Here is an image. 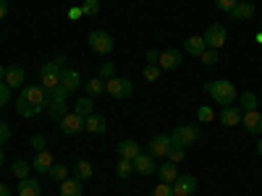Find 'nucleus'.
Returning <instances> with one entry per match:
<instances>
[{"label":"nucleus","instance_id":"obj_1","mask_svg":"<svg viewBox=\"0 0 262 196\" xmlns=\"http://www.w3.org/2000/svg\"><path fill=\"white\" fill-rule=\"evenodd\" d=\"M205 89H207V94H210L217 105H223V107H228V105L236 102V89H233V84L226 81V79H221V81H210Z\"/></svg>","mask_w":262,"mask_h":196},{"label":"nucleus","instance_id":"obj_2","mask_svg":"<svg viewBox=\"0 0 262 196\" xmlns=\"http://www.w3.org/2000/svg\"><path fill=\"white\" fill-rule=\"evenodd\" d=\"M21 100H24L32 110H34V115L39 113V110H45L48 107V92L42 89V86H24V92H21Z\"/></svg>","mask_w":262,"mask_h":196},{"label":"nucleus","instance_id":"obj_3","mask_svg":"<svg viewBox=\"0 0 262 196\" xmlns=\"http://www.w3.org/2000/svg\"><path fill=\"white\" fill-rule=\"evenodd\" d=\"M200 128L196 126H179L176 131H173V136H170V144H176V146H194L196 141H200Z\"/></svg>","mask_w":262,"mask_h":196},{"label":"nucleus","instance_id":"obj_4","mask_svg":"<svg viewBox=\"0 0 262 196\" xmlns=\"http://www.w3.org/2000/svg\"><path fill=\"white\" fill-rule=\"evenodd\" d=\"M90 47H92L97 55H111V53H113V47H116V42H113V37L107 34V32L97 29V32H92V34H90Z\"/></svg>","mask_w":262,"mask_h":196},{"label":"nucleus","instance_id":"obj_5","mask_svg":"<svg viewBox=\"0 0 262 196\" xmlns=\"http://www.w3.org/2000/svg\"><path fill=\"white\" fill-rule=\"evenodd\" d=\"M105 92L111 94V97H116V100H126V97H131L134 86H131L128 79H118V76H113V79H107V81H105Z\"/></svg>","mask_w":262,"mask_h":196},{"label":"nucleus","instance_id":"obj_6","mask_svg":"<svg viewBox=\"0 0 262 196\" xmlns=\"http://www.w3.org/2000/svg\"><path fill=\"white\" fill-rule=\"evenodd\" d=\"M202 39H205V47H210V50H221V47L226 45V39H228L226 27H223V24H212V27H207V32L202 34Z\"/></svg>","mask_w":262,"mask_h":196},{"label":"nucleus","instance_id":"obj_7","mask_svg":"<svg viewBox=\"0 0 262 196\" xmlns=\"http://www.w3.org/2000/svg\"><path fill=\"white\" fill-rule=\"evenodd\" d=\"M58 123H60V131H63L66 136H76V134H81V131H84V118L76 115V113H69L66 118H60Z\"/></svg>","mask_w":262,"mask_h":196},{"label":"nucleus","instance_id":"obj_8","mask_svg":"<svg viewBox=\"0 0 262 196\" xmlns=\"http://www.w3.org/2000/svg\"><path fill=\"white\" fill-rule=\"evenodd\" d=\"M168 149H170V136H165V134H160V136H152L149 141H147V152L155 160H160V157H165L168 155Z\"/></svg>","mask_w":262,"mask_h":196},{"label":"nucleus","instance_id":"obj_9","mask_svg":"<svg viewBox=\"0 0 262 196\" xmlns=\"http://www.w3.org/2000/svg\"><path fill=\"white\" fill-rule=\"evenodd\" d=\"M196 191V178L194 176H179L173 181V193L176 196H191Z\"/></svg>","mask_w":262,"mask_h":196},{"label":"nucleus","instance_id":"obj_10","mask_svg":"<svg viewBox=\"0 0 262 196\" xmlns=\"http://www.w3.org/2000/svg\"><path fill=\"white\" fill-rule=\"evenodd\" d=\"M60 86H66V92H76L79 86H81V76H79V71H74V68H63L60 71Z\"/></svg>","mask_w":262,"mask_h":196},{"label":"nucleus","instance_id":"obj_11","mask_svg":"<svg viewBox=\"0 0 262 196\" xmlns=\"http://www.w3.org/2000/svg\"><path fill=\"white\" fill-rule=\"evenodd\" d=\"M242 107H238V105H228V107H223V113H221V118H217V120H221L223 126H228V128H233V126H238V123H242Z\"/></svg>","mask_w":262,"mask_h":196},{"label":"nucleus","instance_id":"obj_12","mask_svg":"<svg viewBox=\"0 0 262 196\" xmlns=\"http://www.w3.org/2000/svg\"><path fill=\"white\" fill-rule=\"evenodd\" d=\"M152 160H155V157H152L149 152H147V155L142 152V155L134 160V170L139 173V176H152V173H158V165L152 162Z\"/></svg>","mask_w":262,"mask_h":196},{"label":"nucleus","instance_id":"obj_13","mask_svg":"<svg viewBox=\"0 0 262 196\" xmlns=\"http://www.w3.org/2000/svg\"><path fill=\"white\" fill-rule=\"evenodd\" d=\"M158 65H160L163 71H173V68H179V65H181V50H168V53H160Z\"/></svg>","mask_w":262,"mask_h":196},{"label":"nucleus","instance_id":"obj_14","mask_svg":"<svg viewBox=\"0 0 262 196\" xmlns=\"http://www.w3.org/2000/svg\"><path fill=\"white\" fill-rule=\"evenodd\" d=\"M118 155H121V160H131V162H134L142 155V149H139V144L134 139H123L118 144Z\"/></svg>","mask_w":262,"mask_h":196},{"label":"nucleus","instance_id":"obj_15","mask_svg":"<svg viewBox=\"0 0 262 196\" xmlns=\"http://www.w3.org/2000/svg\"><path fill=\"white\" fill-rule=\"evenodd\" d=\"M242 126L249 131V134H262V113H257V110L244 113L242 115Z\"/></svg>","mask_w":262,"mask_h":196},{"label":"nucleus","instance_id":"obj_16","mask_svg":"<svg viewBox=\"0 0 262 196\" xmlns=\"http://www.w3.org/2000/svg\"><path fill=\"white\" fill-rule=\"evenodd\" d=\"M24 79H27V74H24V68H21V65H8V68H6V84L11 86V89H16V86H24Z\"/></svg>","mask_w":262,"mask_h":196},{"label":"nucleus","instance_id":"obj_17","mask_svg":"<svg viewBox=\"0 0 262 196\" xmlns=\"http://www.w3.org/2000/svg\"><path fill=\"white\" fill-rule=\"evenodd\" d=\"M84 128L90 131V134H105V128H107V120H105L102 115L92 113V115H86V118H84Z\"/></svg>","mask_w":262,"mask_h":196},{"label":"nucleus","instance_id":"obj_18","mask_svg":"<svg viewBox=\"0 0 262 196\" xmlns=\"http://www.w3.org/2000/svg\"><path fill=\"white\" fill-rule=\"evenodd\" d=\"M32 167H34L37 173H50V167H53V155H50L48 149H42V152H37V157H34Z\"/></svg>","mask_w":262,"mask_h":196},{"label":"nucleus","instance_id":"obj_19","mask_svg":"<svg viewBox=\"0 0 262 196\" xmlns=\"http://www.w3.org/2000/svg\"><path fill=\"white\" fill-rule=\"evenodd\" d=\"M18 196H42V186L32 178L18 181Z\"/></svg>","mask_w":262,"mask_h":196},{"label":"nucleus","instance_id":"obj_20","mask_svg":"<svg viewBox=\"0 0 262 196\" xmlns=\"http://www.w3.org/2000/svg\"><path fill=\"white\" fill-rule=\"evenodd\" d=\"M60 196H81V181L79 178L60 181Z\"/></svg>","mask_w":262,"mask_h":196},{"label":"nucleus","instance_id":"obj_21","mask_svg":"<svg viewBox=\"0 0 262 196\" xmlns=\"http://www.w3.org/2000/svg\"><path fill=\"white\" fill-rule=\"evenodd\" d=\"M254 16V6L252 3H242V0H238V3H236V8L231 11V18L236 21H247V18H252Z\"/></svg>","mask_w":262,"mask_h":196},{"label":"nucleus","instance_id":"obj_22","mask_svg":"<svg viewBox=\"0 0 262 196\" xmlns=\"http://www.w3.org/2000/svg\"><path fill=\"white\" fill-rule=\"evenodd\" d=\"M158 176H160L163 183H173V181L179 178V170H176V165H173V162H163L158 167Z\"/></svg>","mask_w":262,"mask_h":196},{"label":"nucleus","instance_id":"obj_23","mask_svg":"<svg viewBox=\"0 0 262 196\" xmlns=\"http://www.w3.org/2000/svg\"><path fill=\"white\" fill-rule=\"evenodd\" d=\"M184 50H186L189 55H196V58H200L202 50H205V39H202V37H186Z\"/></svg>","mask_w":262,"mask_h":196},{"label":"nucleus","instance_id":"obj_24","mask_svg":"<svg viewBox=\"0 0 262 196\" xmlns=\"http://www.w3.org/2000/svg\"><path fill=\"white\" fill-rule=\"evenodd\" d=\"M92 173H95L92 162L79 160V162H76V167H74V178H79V181H90V178H92Z\"/></svg>","mask_w":262,"mask_h":196},{"label":"nucleus","instance_id":"obj_25","mask_svg":"<svg viewBox=\"0 0 262 196\" xmlns=\"http://www.w3.org/2000/svg\"><path fill=\"white\" fill-rule=\"evenodd\" d=\"M11 170H13V176H16L18 181H24V178H29V173H32L34 167H32V162H27V160H16V162L11 165Z\"/></svg>","mask_w":262,"mask_h":196},{"label":"nucleus","instance_id":"obj_26","mask_svg":"<svg viewBox=\"0 0 262 196\" xmlns=\"http://www.w3.org/2000/svg\"><path fill=\"white\" fill-rule=\"evenodd\" d=\"M238 107H242V113L257 110V94L254 92H244L242 97H238Z\"/></svg>","mask_w":262,"mask_h":196},{"label":"nucleus","instance_id":"obj_27","mask_svg":"<svg viewBox=\"0 0 262 196\" xmlns=\"http://www.w3.org/2000/svg\"><path fill=\"white\" fill-rule=\"evenodd\" d=\"M48 115L53 120H60L69 115V107H66V102H48Z\"/></svg>","mask_w":262,"mask_h":196},{"label":"nucleus","instance_id":"obj_28","mask_svg":"<svg viewBox=\"0 0 262 196\" xmlns=\"http://www.w3.org/2000/svg\"><path fill=\"white\" fill-rule=\"evenodd\" d=\"M105 92V81L102 79H90V81H86V97H100Z\"/></svg>","mask_w":262,"mask_h":196},{"label":"nucleus","instance_id":"obj_29","mask_svg":"<svg viewBox=\"0 0 262 196\" xmlns=\"http://www.w3.org/2000/svg\"><path fill=\"white\" fill-rule=\"evenodd\" d=\"M92 107H95V100L92 97H84V100H76V115L86 118V115H92Z\"/></svg>","mask_w":262,"mask_h":196},{"label":"nucleus","instance_id":"obj_30","mask_svg":"<svg viewBox=\"0 0 262 196\" xmlns=\"http://www.w3.org/2000/svg\"><path fill=\"white\" fill-rule=\"evenodd\" d=\"M58 84H60V76L58 74H39V86L45 92H50L53 86H58Z\"/></svg>","mask_w":262,"mask_h":196},{"label":"nucleus","instance_id":"obj_31","mask_svg":"<svg viewBox=\"0 0 262 196\" xmlns=\"http://www.w3.org/2000/svg\"><path fill=\"white\" fill-rule=\"evenodd\" d=\"M165 160H168V162H173V165L184 162V146H176V144H170V149H168Z\"/></svg>","mask_w":262,"mask_h":196},{"label":"nucleus","instance_id":"obj_32","mask_svg":"<svg viewBox=\"0 0 262 196\" xmlns=\"http://www.w3.org/2000/svg\"><path fill=\"white\" fill-rule=\"evenodd\" d=\"M81 13L84 16H97L100 13V0H81Z\"/></svg>","mask_w":262,"mask_h":196},{"label":"nucleus","instance_id":"obj_33","mask_svg":"<svg viewBox=\"0 0 262 196\" xmlns=\"http://www.w3.org/2000/svg\"><path fill=\"white\" fill-rule=\"evenodd\" d=\"M66 97H69V92H66V86H53V89L48 92V100L50 102H66Z\"/></svg>","mask_w":262,"mask_h":196},{"label":"nucleus","instance_id":"obj_34","mask_svg":"<svg viewBox=\"0 0 262 196\" xmlns=\"http://www.w3.org/2000/svg\"><path fill=\"white\" fill-rule=\"evenodd\" d=\"M131 170H134V162H131V160H121V162L116 165L118 178H128V176H131Z\"/></svg>","mask_w":262,"mask_h":196},{"label":"nucleus","instance_id":"obj_35","mask_svg":"<svg viewBox=\"0 0 262 196\" xmlns=\"http://www.w3.org/2000/svg\"><path fill=\"white\" fill-rule=\"evenodd\" d=\"M200 58H202V63H205V65H217V60H221V55H217V50H210V47H205Z\"/></svg>","mask_w":262,"mask_h":196},{"label":"nucleus","instance_id":"obj_36","mask_svg":"<svg viewBox=\"0 0 262 196\" xmlns=\"http://www.w3.org/2000/svg\"><path fill=\"white\" fill-rule=\"evenodd\" d=\"M50 178H53V181H58V183H60V181H66V178H69V167H63V165H53V167H50Z\"/></svg>","mask_w":262,"mask_h":196},{"label":"nucleus","instance_id":"obj_37","mask_svg":"<svg viewBox=\"0 0 262 196\" xmlns=\"http://www.w3.org/2000/svg\"><path fill=\"white\" fill-rule=\"evenodd\" d=\"M160 71H163V68H160L158 63H149L147 68H144V79H147V81H158V79H160Z\"/></svg>","mask_w":262,"mask_h":196},{"label":"nucleus","instance_id":"obj_38","mask_svg":"<svg viewBox=\"0 0 262 196\" xmlns=\"http://www.w3.org/2000/svg\"><path fill=\"white\" fill-rule=\"evenodd\" d=\"M149 196H176V193H173V186L170 183H158L155 188H152Z\"/></svg>","mask_w":262,"mask_h":196},{"label":"nucleus","instance_id":"obj_39","mask_svg":"<svg viewBox=\"0 0 262 196\" xmlns=\"http://www.w3.org/2000/svg\"><path fill=\"white\" fill-rule=\"evenodd\" d=\"M16 113H18L21 118H32V115H34V110H32V107H29L24 100H21V97L16 100Z\"/></svg>","mask_w":262,"mask_h":196},{"label":"nucleus","instance_id":"obj_40","mask_svg":"<svg viewBox=\"0 0 262 196\" xmlns=\"http://www.w3.org/2000/svg\"><path fill=\"white\" fill-rule=\"evenodd\" d=\"M196 118H200L202 123H210V120H215V113H212V107H207V105H202L200 110H196Z\"/></svg>","mask_w":262,"mask_h":196},{"label":"nucleus","instance_id":"obj_41","mask_svg":"<svg viewBox=\"0 0 262 196\" xmlns=\"http://www.w3.org/2000/svg\"><path fill=\"white\" fill-rule=\"evenodd\" d=\"M8 100H11V86L6 81H0V107H6Z\"/></svg>","mask_w":262,"mask_h":196},{"label":"nucleus","instance_id":"obj_42","mask_svg":"<svg viewBox=\"0 0 262 196\" xmlns=\"http://www.w3.org/2000/svg\"><path fill=\"white\" fill-rule=\"evenodd\" d=\"M116 76V65L113 63H102L100 65V79H113Z\"/></svg>","mask_w":262,"mask_h":196},{"label":"nucleus","instance_id":"obj_43","mask_svg":"<svg viewBox=\"0 0 262 196\" xmlns=\"http://www.w3.org/2000/svg\"><path fill=\"white\" fill-rule=\"evenodd\" d=\"M236 3H238V0H215V6L221 8V11H226V13H231L236 8Z\"/></svg>","mask_w":262,"mask_h":196},{"label":"nucleus","instance_id":"obj_44","mask_svg":"<svg viewBox=\"0 0 262 196\" xmlns=\"http://www.w3.org/2000/svg\"><path fill=\"white\" fill-rule=\"evenodd\" d=\"M45 141H48V139L42 136V134H34V136L29 139V144H32V146H34L37 152H42V149H45Z\"/></svg>","mask_w":262,"mask_h":196},{"label":"nucleus","instance_id":"obj_45","mask_svg":"<svg viewBox=\"0 0 262 196\" xmlns=\"http://www.w3.org/2000/svg\"><path fill=\"white\" fill-rule=\"evenodd\" d=\"M8 139H11V128H8V126H6L3 120H0V146H3V144H6Z\"/></svg>","mask_w":262,"mask_h":196},{"label":"nucleus","instance_id":"obj_46","mask_svg":"<svg viewBox=\"0 0 262 196\" xmlns=\"http://www.w3.org/2000/svg\"><path fill=\"white\" fill-rule=\"evenodd\" d=\"M81 16H84V13H81V6H74V8L69 11V18H71V21H79Z\"/></svg>","mask_w":262,"mask_h":196},{"label":"nucleus","instance_id":"obj_47","mask_svg":"<svg viewBox=\"0 0 262 196\" xmlns=\"http://www.w3.org/2000/svg\"><path fill=\"white\" fill-rule=\"evenodd\" d=\"M8 16V0H0V18Z\"/></svg>","mask_w":262,"mask_h":196},{"label":"nucleus","instance_id":"obj_48","mask_svg":"<svg viewBox=\"0 0 262 196\" xmlns=\"http://www.w3.org/2000/svg\"><path fill=\"white\" fill-rule=\"evenodd\" d=\"M158 58H160L158 50H147V60H149V63H158Z\"/></svg>","mask_w":262,"mask_h":196},{"label":"nucleus","instance_id":"obj_49","mask_svg":"<svg viewBox=\"0 0 262 196\" xmlns=\"http://www.w3.org/2000/svg\"><path fill=\"white\" fill-rule=\"evenodd\" d=\"M0 196H11V191H8V186L0 181Z\"/></svg>","mask_w":262,"mask_h":196},{"label":"nucleus","instance_id":"obj_50","mask_svg":"<svg viewBox=\"0 0 262 196\" xmlns=\"http://www.w3.org/2000/svg\"><path fill=\"white\" fill-rule=\"evenodd\" d=\"M0 81H6V68L0 65Z\"/></svg>","mask_w":262,"mask_h":196},{"label":"nucleus","instance_id":"obj_51","mask_svg":"<svg viewBox=\"0 0 262 196\" xmlns=\"http://www.w3.org/2000/svg\"><path fill=\"white\" fill-rule=\"evenodd\" d=\"M257 152H259V155H262V136L257 139Z\"/></svg>","mask_w":262,"mask_h":196},{"label":"nucleus","instance_id":"obj_52","mask_svg":"<svg viewBox=\"0 0 262 196\" xmlns=\"http://www.w3.org/2000/svg\"><path fill=\"white\" fill-rule=\"evenodd\" d=\"M3 160H6V157H3V146H0V165H3Z\"/></svg>","mask_w":262,"mask_h":196},{"label":"nucleus","instance_id":"obj_53","mask_svg":"<svg viewBox=\"0 0 262 196\" xmlns=\"http://www.w3.org/2000/svg\"><path fill=\"white\" fill-rule=\"evenodd\" d=\"M257 42H259V45H262V32H259V34H257Z\"/></svg>","mask_w":262,"mask_h":196},{"label":"nucleus","instance_id":"obj_54","mask_svg":"<svg viewBox=\"0 0 262 196\" xmlns=\"http://www.w3.org/2000/svg\"><path fill=\"white\" fill-rule=\"evenodd\" d=\"M71 3H79V0H71Z\"/></svg>","mask_w":262,"mask_h":196}]
</instances>
